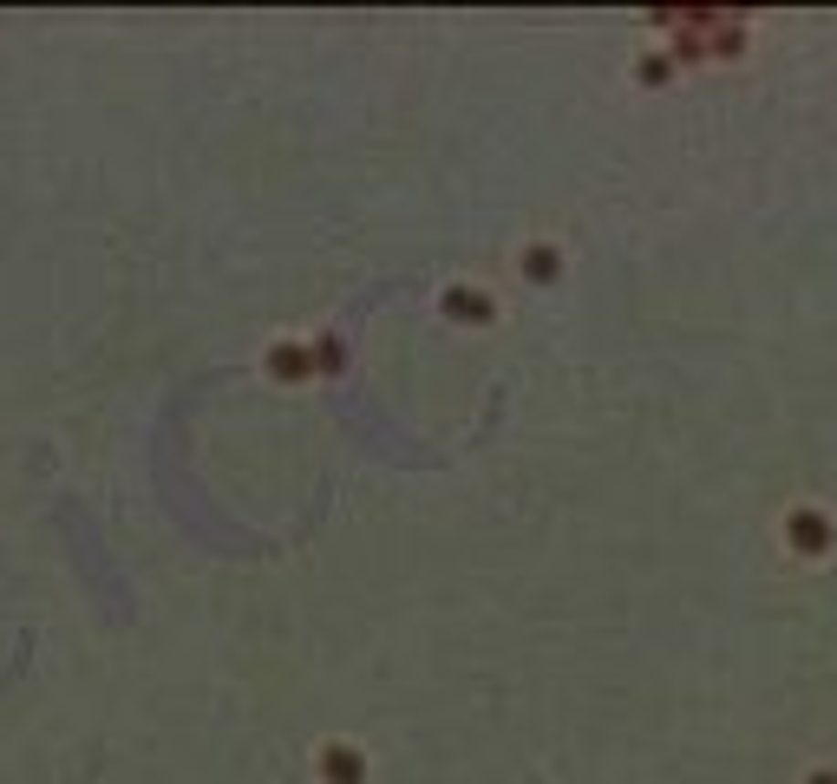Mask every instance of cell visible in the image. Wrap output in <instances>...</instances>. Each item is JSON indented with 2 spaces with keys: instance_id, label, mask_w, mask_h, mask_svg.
<instances>
[{
  "instance_id": "obj_1",
  "label": "cell",
  "mask_w": 837,
  "mask_h": 784,
  "mask_svg": "<svg viewBox=\"0 0 837 784\" xmlns=\"http://www.w3.org/2000/svg\"><path fill=\"white\" fill-rule=\"evenodd\" d=\"M791 543H799V549H811V556H818V549L831 543V523H824L818 510H799V517H791Z\"/></svg>"
}]
</instances>
